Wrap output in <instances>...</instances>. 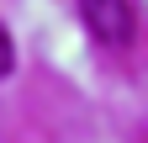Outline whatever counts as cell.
<instances>
[{
    "mask_svg": "<svg viewBox=\"0 0 148 143\" xmlns=\"http://www.w3.org/2000/svg\"><path fill=\"white\" fill-rule=\"evenodd\" d=\"M79 16H85L90 37H101L106 48H127L132 43V27H138L132 0H79Z\"/></svg>",
    "mask_w": 148,
    "mask_h": 143,
    "instance_id": "6da1fadb",
    "label": "cell"
},
{
    "mask_svg": "<svg viewBox=\"0 0 148 143\" xmlns=\"http://www.w3.org/2000/svg\"><path fill=\"white\" fill-rule=\"evenodd\" d=\"M16 69V48H11V37H5V27H0V80H5Z\"/></svg>",
    "mask_w": 148,
    "mask_h": 143,
    "instance_id": "7a4b0ae2",
    "label": "cell"
}]
</instances>
